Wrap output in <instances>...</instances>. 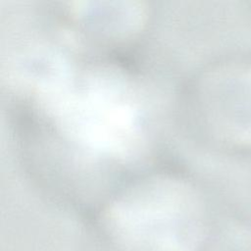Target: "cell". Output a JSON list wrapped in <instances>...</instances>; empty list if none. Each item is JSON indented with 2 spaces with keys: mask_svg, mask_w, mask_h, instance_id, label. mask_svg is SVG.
<instances>
[{
  "mask_svg": "<svg viewBox=\"0 0 251 251\" xmlns=\"http://www.w3.org/2000/svg\"><path fill=\"white\" fill-rule=\"evenodd\" d=\"M39 118L85 158L126 163L143 149L147 118L134 83L119 69H76L46 53L24 73Z\"/></svg>",
  "mask_w": 251,
  "mask_h": 251,
  "instance_id": "obj_1",
  "label": "cell"
},
{
  "mask_svg": "<svg viewBox=\"0 0 251 251\" xmlns=\"http://www.w3.org/2000/svg\"><path fill=\"white\" fill-rule=\"evenodd\" d=\"M103 251H199L200 202L183 176L155 171L119 186L95 217Z\"/></svg>",
  "mask_w": 251,
  "mask_h": 251,
  "instance_id": "obj_2",
  "label": "cell"
},
{
  "mask_svg": "<svg viewBox=\"0 0 251 251\" xmlns=\"http://www.w3.org/2000/svg\"><path fill=\"white\" fill-rule=\"evenodd\" d=\"M70 32L99 47H119L144 30L148 10L140 2H75L64 9Z\"/></svg>",
  "mask_w": 251,
  "mask_h": 251,
  "instance_id": "obj_3",
  "label": "cell"
}]
</instances>
